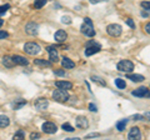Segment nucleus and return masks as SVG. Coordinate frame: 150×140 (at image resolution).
I'll return each mask as SVG.
<instances>
[{"mask_svg": "<svg viewBox=\"0 0 150 140\" xmlns=\"http://www.w3.org/2000/svg\"><path fill=\"white\" fill-rule=\"evenodd\" d=\"M91 81H93V83H95V84H98V85H100V86H106V81H105V80H103L100 76L93 75V76H91Z\"/></svg>", "mask_w": 150, "mask_h": 140, "instance_id": "aec40b11", "label": "nucleus"}, {"mask_svg": "<svg viewBox=\"0 0 150 140\" xmlns=\"http://www.w3.org/2000/svg\"><path fill=\"white\" fill-rule=\"evenodd\" d=\"M100 50H101V46L99 44L89 45V46H86V49H85V55H86V57H90V55H93V54L99 53Z\"/></svg>", "mask_w": 150, "mask_h": 140, "instance_id": "1a4fd4ad", "label": "nucleus"}, {"mask_svg": "<svg viewBox=\"0 0 150 140\" xmlns=\"http://www.w3.org/2000/svg\"><path fill=\"white\" fill-rule=\"evenodd\" d=\"M76 127L79 129H88L89 127V121L85 116H78L76 118Z\"/></svg>", "mask_w": 150, "mask_h": 140, "instance_id": "f8f14e48", "label": "nucleus"}, {"mask_svg": "<svg viewBox=\"0 0 150 140\" xmlns=\"http://www.w3.org/2000/svg\"><path fill=\"white\" fill-rule=\"evenodd\" d=\"M140 5H142V8L146 9V10H150V1H142Z\"/></svg>", "mask_w": 150, "mask_h": 140, "instance_id": "c756f323", "label": "nucleus"}, {"mask_svg": "<svg viewBox=\"0 0 150 140\" xmlns=\"http://www.w3.org/2000/svg\"><path fill=\"white\" fill-rule=\"evenodd\" d=\"M62 65H63V68L64 69H73L75 66V63L73 62L71 59H69V58H63L62 60Z\"/></svg>", "mask_w": 150, "mask_h": 140, "instance_id": "f3484780", "label": "nucleus"}, {"mask_svg": "<svg viewBox=\"0 0 150 140\" xmlns=\"http://www.w3.org/2000/svg\"><path fill=\"white\" fill-rule=\"evenodd\" d=\"M10 124V120L6 115H0V128H5Z\"/></svg>", "mask_w": 150, "mask_h": 140, "instance_id": "412c9836", "label": "nucleus"}, {"mask_svg": "<svg viewBox=\"0 0 150 140\" xmlns=\"http://www.w3.org/2000/svg\"><path fill=\"white\" fill-rule=\"evenodd\" d=\"M131 95H134L137 98H150V89H148L145 86H140L131 93Z\"/></svg>", "mask_w": 150, "mask_h": 140, "instance_id": "423d86ee", "label": "nucleus"}, {"mask_svg": "<svg viewBox=\"0 0 150 140\" xmlns=\"http://www.w3.org/2000/svg\"><path fill=\"white\" fill-rule=\"evenodd\" d=\"M126 124H128V119H121L120 121L116 123V129H118L119 132H123L126 127Z\"/></svg>", "mask_w": 150, "mask_h": 140, "instance_id": "4be33fe9", "label": "nucleus"}, {"mask_svg": "<svg viewBox=\"0 0 150 140\" xmlns=\"http://www.w3.org/2000/svg\"><path fill=\"white\" fill-rule=\"evenodd\" d=\"M62 21L64 23V24H65V23H67V24H70V23H71V19H70V18H69V16H63V19H62Z\"/></svg>", "mask_w": 150, "mask_h": 140, "instance_id": "f704fd0d", "label": "nucleus"}, {"mask_svg": "<svg viewBox=\"0 0 150 140\" xmlns=\"http://www.w3.org/2000/svg\"><path fill=\"white\" fill-rule=\"evenodd\" d=\"M126 78L130 79L131 81H135V83H142V81H144V79H145L143 75H140V74H128Z\"/></svg>", "mask_w": 150, "mask_h": 140, "instance_id": "a211bd4d", "label": "nucleus"}, {"mask_svg": "<svg viewBox=\"0 0 150 140\" xmlns=\"http://www.w3.org/2000/svg\"><path fill=\"white\" fill-rule=\"evenodd\" d=\"M9 9H10V5H9V4H5V5H1L0 6V15H1V14H5Z\"/></svg>", "mask_w": 150, "mask_h": 140, "instance_id": "c85d7f7f", "label": "nucleus"}, {"mask_svg": "<svg viewBox=\"0 0 150 140\" xmlns=\"http://www.w3.org/2000/svg\"><path fill=\"white\" fill-rule=\"evenodd\" d=\"M4 24V21H3V19H0V26H1Z\"/></svg>", "mask_w": 150, "mask_h": 140, "instance_id": "37998d69", "label": "nucleus"}, {"mask_svg": "<svg viewBox=\"0 0 150 140\" xmlns=\"http://www.w3.org/2000/svg\"><path fill=\"white\" fill-rule=\"evenodd\" d=\"M143 119L149 120V121H150V113H145V114L143 115Z\"/></svg>", "mask_w": 150, "mask_h": 140, "instance_id": "58836bf2", "label": "nucleus"}, {"mask_svg": "<svg viewBox=\"0 0 150 140\" xmlns=\"http://www.w3.org/2000/svg\"><path fill=\"white\" fill-rule=\"evenodd\" d=\"M55 86L56 88H59V89H63V90H70L73 88V84L70 83V81H62V80H59V81H55Z\"/></svg>", "mask_w": 150, "mask_h": 140, "instance_id": "ddd939ff", "label": "nucleus"}, {"mask_svg": "<svg viewBox=\"0 0 150 140\" xmlns=\"http://www.w3.org/2000/svg\"><path fill=\"white\" fill-rule=\"evenodd\" d=\"M68 38V34H67V31H64V30H58L55 33V40L58 41V43H63V41H65Z\"/></svg>", "mask_w": 150, "mask_h": 140, "instance_id": "2eb2a0df", "label": "nucleus"}, {"mask_svg": "<svg viewBox=\"0 0 150 140\" xmlns=\"http://www.w3.org/2000/svg\"><path fill=\"white\" fill-rule=\"evenodd\" d=\"M142 15H143L144 18H145V16H149V15H150V13H149V10H146V11L143 10V11H142Z\"/></svg>", "mask_w": 150, "mask_h": 140, "instance_id": "79ce46f5", "label": "nucleus"}, {"mask_svg": "<svg viewBox=\"0 0 150 140\" xmlns=\"http://www.w3.org/2000/svg\"><path fill=\"white\" fill-rule=\"evenodd\" d=\"M56 130H58V127L51 121H46L43 124V132L46 134H55Z\"/></svg>", "mask_w": 150, "mask_h": 140, "instance_id": "6e6552de", "label": "nucleus"}, {"mask_svg": "<svg viewBox=\"0 0 150 140\" xmlns=\"http://www.w3.org/2000/svg\"><path fill=\"white\" fill-rule=\"evenodd\" d=\"M13 60H14V63L18 64V65H24V66H25V65L29 64V62H28L24 57H21V55H14Z\"/></svg>", "mask_w": 150, "mask_h": 140, "instance_id": "dca6fc26", "label": "nucleus"}, {"mask_svg": "<svg viewBox=\"0 0 150 140\" xmlns=\"http://www.w3.org/2000/svg\"><path fill=\"white\" fill-rule=\"evenodd\" d=\"M89 110H90V111H98L96 105L93 104V103H90V104H89Z\"/></svg>", "mask_w": 150, "mask_h": 140, "instance_id": "72a5a7b5", "label": "nucleus"}, {"mask_svg": "<svg viewBox=\"0 0 150 140\" xmlns=\"http://www.w3.org/2000/svg\"><path fill=\"white\" fill-rule=\"evenodd\" d=\"M142 119H143V115H140V114H137L133 116V120H142Z\"/></svg>", "mask_w": 150, "mask_h": 140, "instance_id": "4c0bfd02", "label": "nucleus"}, {"mask_svg": "<svg viewBox=\"0 0 150 140\" xmlns=\"http://www.w3.org/2000/svg\"><path fill=\"white\" fill-rule=\"evenodd\" d=\"M35 65H40V66H50L51 62H48V60H43V59H35L34 60Z\"/></svg>", "mask_w": 150, "mask_h": 140, "instance_id": "5701e85b", "label": "nucleus"}, {"mask_svg": "<svg viewBox=\"0 0 150 140\" xmlns=\"http://www.w3.org/2000/svg\"><path fill=\"white\" fill-rule=\"evenodd\" d=\"M80 30L84 35L89 36V38L95 36V29H94V26H93V21L89 19V18H85V19H84V23L80 28Z\"/></svg>", "mask_w": 150, "mask_h": 140, "instance_id": "f257e3e1", "label": "nucleus"}, {"mask_svg": "<svg viewBox=\"0 0 150 140\" xmlns=\"http://www.w3.org/2000/svg\"><path fill=\"white\" fill-rule=\"evenodd\" d=\"M115 85L118 86V89H125L126 84H125V81L123 80V79L118 78V79H115Z\"/></svg>", "mask_w": 150, "mask_h": 140, "instance_id": "b1692460", "label": "nucleus"}, {"mask_svg": "<svg viewBox=\"0 0 150 140\" xmlns=\"http://www.w3.org/2000/svg\"><path fill=\"white\" fill-rule=\"evenodd\" d=\"M49 53V59L51 63H58L59 62V54H58V50H56L55 46H48L46 48Z\"/></svg>", "mask_w": 150, "mask_h": 140, "instance_id": "0eeeda50", "label": "nucleus"}, {"mask_svg": "<svg viewBox=\"0 0 150 140\" xmlns=\"http://www.w3.org/2000/svg\"><path fill=\"white\" fill-rule=\"evenodd\" d=\"M100 135H101L100 133H91V134L86 135V136H85V139H90V138H99Z\"/></svg>", "mask_w": 150, "mask_h": 140, "instance_id": "7c9ffc66", "label": "nucleus"}, {"mask_svg": "<svg viewBox=\"0 0 150 140\" xmlns=\"http://www.w3.org/2000/svg\"><path fill=\"white\" fill-rule=\"evenodd\" d=\"M3 64L5 65L6 68H13L14 65H15V63H14V60H13V57H4L3 58Z\"/></svg>", "mask_w": 150, "mask_h": 140, "instance_id": "6ab92c4d", "label": "nucleus"}, {"mask_svg": "<svg viewBox=\"0 0 150 140\" xmlns=\"http://www.w3.org/2000/svg\"><path fill=\"white\" fill-rule=\"evenodd\" d=\"M53 98H54V100L56 101H59V103H65V101H68L69 100V94L67 93V90H63V89H56L53 91Z\"/></svg>", "mask_w": 150, "mask_h": 140, "instance_id": "f03ea898", "label": "nucleus"}, {"mask_svg": "<svg viewBox=\"0 0 150 140\" xmlns=\"http://www.w3.org/2000/svg\"><path fill=\"white\" fill-rule=\"evenodd\" d=\"M14 139H25V134L23 130H19V132L14 135Z\"/></svg>", "mask_w": 150, "mask_h": 140, "instance_id": "cd10ccee", "label": "nucleus"}, {"mask_svg": "<svg viewBox=\"0 0 150 140\" xmlns=\"http://www.w3.org/2000/svg\"><path fill=\"white\" fill-rule=\"evenodd\" d=\"M56 75H60V76H63V75H65V70L63 69V70H55L54 71Z\"/></svg>", "mask_w": 150, "mask_h": 140, "instance_id": "e433bc0d", "label": "nucleus"}, {"mask_svg": "<svg viewBox=\"0 0 150 140\" xmlns=\"http://www.w3.org/2000/svg\"><path fill=\"white\" fill-rule=\"evenodd\" d=\"M140 138H142V133H140L139 128H137V127L131 128L130 132H129V134H128V139H129V140H135V139L139 140Z\"/></svg>", "mask_w": 150, "mask_h": 140, "instance_id": "9d476101", "label": "nucleus"}, {"mask_svg": "<svg viewBox=\"0 0 150 140\" xmlns=\"http://www.w3.org/2000/svg\"><path fill=\"white\" fill-rule=\"evenodd\" d=\"M46 1H48V0H35L34 8H35V9H41V8H43L45 4H46Z\"/></svg>", "mask_w": 150, "mask_h": 140, "instance_id": "393cba45", "label": "nucleus"}, {"mask_svg": "<svg viewBox=\"0 0 150 140\" xmlns=\"http://www.w3.org/2000/svg\"><path fill=\"white\" fill-rule=\"evenodd\" d=\"M63 130L64 132H68V133H73L74 132V128L71 127V125H70L69 123H65V124H63Z\"/></svg>", "mask_w": 150, "mask_h": 140, "instance_id": "bb28decb", "label": "nucleus"}, {"mask_svg": "<svg viewBox=\"0 0 150 140\" xmlns=\"http://www.w3.org/2000/svg\"><path fill=\"white\" fill-rule=\"evenodd\" d=\"M48 105H49V101L43 99V98H40V99H38L35 101V108L39 109V110H45L48 108Z\"/></svg>", "mask_w": 150, "mask_h": 140, "instance_id": "4468645a", "label": "nucleus"}, {"mask_svg": "<svg viewBox=\"0 0 150 140\" xmlns=\"http://www.w3.org/2000/svg\"><path fill=\"white\" fill-rule=\"evenodd\" d=\"M101 1H108V0H90L91 4H98V3H101Z\"/></svg>", "mask_w": 150, "mask_h": 140, "instance_id": "a19ab883", "label": "nucleus"}, {"mask_svg": "<svg viewBox=\"0 0 150 140\" xmlns=\"http://www.w3.org/2000/svg\"><path fill=\"white\" fill-rule=\"evenodd\" d=\"M106 31H108V34H109L110 36L118 38V36L121 35V31H123V29H121V26L119 24H110V25L106 26Z\"/></svg>", "mask_w": 150, "mask_h": 140, "instance_id": "39448f33", "label": "nucleus"}, {"mask_svg": "<svg viewBox=\"0 0 150 140\" xmlns=\"http://www.w3.org/2000/svg\"><path fill=\"white\" fill-rule=\"evenodd\" d=\"M126 24H128L131 29H135V23L131 20V19H126Z\"/></svg>", "mask_w": 150, "mask_h": 140, "instance_id": "473e14b6", "label": "nucleus"}, {"mask_svg": "<svg viewBox=\"0 0 150 140\" xmlns=\"http://www.w3.org/2000/svg\"><path fill=\"white\" fill-rule=\"evenodd\" d=\"M26 104V100H20L19 103H13L11 106H13V109H20L21 106H24Z\"/></svg>", "mask_w": 150, "mask_h": 140, "instance_id": "a878e982", "label": "nucleus"}, {"mask_svg": "<svg viewBox=\"0 0 150 140\" xmlns=\"http://www.w3.org/2000/svg\"><path fill=\"white\" fill-rule=\"evenodd\" d=\"M24 50H25V53H28L29 55H36L40 53L41 48H40V45L36 43H26L24 45Z\"/></svg>", "mask_w": 150, "mask_h": 140, "instance_id": "20e7f679", "label": "nucleus"}, {"mask_svg": "<svg viewBox=\"0 0 150 140\" xmlns=\"http://www.w3.org/2000/svg\"><path fill=\"white\" fill-rule=\"evenodd\" d=\"M38 29H39V25L35 24V23H29V24H26V26H25V31L29 35H36Z\"/></svg>", "mask_w": 150, "mask_h": 140, "instance_id": "9b49d317", "label": "nucleus"}, {"mask_svg": "<svg viewBox=\"0 0 150 140\" xmlns=\"http://www.w3.org/2000/svg\"><path fill=\"white\" fill-rule=\"evenodd\" d=\"M8 36H9V34H8L6 31H1V30H0V40H3V39H6Z\"/></svg>", "mask_w": 150, "mask_h": 140, "instance_id": "2f4dec72", "label": "nucleus"}, {"mask_svg": "<svg viewBox=\"0 0 150 140\" xmlns=\"http://www.w3.org/2000/svg\"><path fill=\"white\" fill-rule=\"evenodd\" d=\"M39 138H40L39 133H31L30 134V139H39Z\"/></svg>", "mask_w": 150, "mask_h": 140, "instance_id": "c9c22d12", "label": "nucleus"}, {"mask_svg": "<svg viewBox=\"0 0 150 140\" xmlns=\"http://www.w3.org/2000/svg\"><path fill=\"white\" fill-rule=\"evenodd\" d=\"M134 69V64L130 60H121L118 63V70L123 73H131Z\"/></svg>", "mask_w": 150, "mask_h": 140, "instance_id": "7ed1b4c3", "label": "nucleus"}, {"mask_svg": "<svg viewBox=\"0 0 150 140\" xmlns=\"http://www.w3.org/2000/svg\"><path fill=\"white\" fill-rule=\"evenodd\" d=\"M145 31H146L148 34H150V23H148V24L145 25Z\"/></svg>", "mask_w": 150, "mask_h": 140, "instance_id": "ea45409f", "label": "nucleus"}]
</instances>
